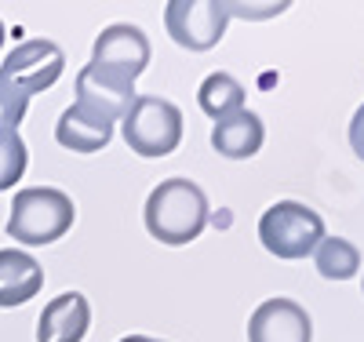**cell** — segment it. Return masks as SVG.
<instances>
[{"label":"cell","mask_w":364,"mask_h":342,"mask_svg":"<svg viewBox=\"0 0 364 342\" xmlns=\"http://www.w3.org/2000/svg\"><path fill=\"white\" fill-rule=\"evenodd\" d=\"M41 288H44L41 262L29 252H18V247H0V309L37 299Z\"/></svg>","instance_id":"cell-11"},{"label":"cell","mask_w":364,"mask_h":342,"mask_svg":"<svg viewBox=\"0 0 364 342\" xmlns=\"http://www.w3.org/2000/svg\"><path fill=\"white\" fill-rule=\"evenodd\" d=\"M135 80L120 77L113 70H102L95 62H87V66L77 73V106L91 109L95 117L102 120H124V113L132 109L135 102Z\"/></svg>","instance_id":"cell-7"},{"label":"cell","mask_w":364,"mask_h":342,"mask_svg":"<svg viewBox=\"0 0 364 342\" xmlns=\"http://www.w3.org/2000/svg\"><path fill=\"white\" fill-rule=\"evenodd\" d=\"M197 102L211 120L223 124V120H230L245 109V84L230 73H208L197 87Z\"/></svg>","instance_id":"cell-14"},{"label":"cell","mask_w":364,"mask_h":342,"mask_svg":"<svg viewBox=\"0 0 364 342\" xmlns=\"http://www.w3.org/2000/svg\"><path fill=\"white\" fill-rule=\"evenodd\" d=\"M120 342H164V338H149V335H124Z\"/></svg>","instance_id":"cell-20"},{"label":"cell","mask_w":364,"mask_h":342,"mask_svg":"<svg viewBox=\"0 0 364 342\" xmlns=\"http://www.w3.org/2000/svg\"><path fill=\"white\" fill-rule=\"evenodd\" d=\"M0 44H4V22H0Z\"/></svg>","instance_id":"cell-21"},{"label":"cell","mask_w":364,"mask_h":342,"mask_svg":"<svg viewBox=\"0 0 364 342\" xmlns=\"http://www.w3.org/2000/svg\"><path fill=\"white\" fill-rule=\"evenodd\" d=\"M262 142H266L262 117L252 113V109H240L237 117L211 128V146H215V153L226 161H252L262 149Z\"/></svg>","instance_id":"cell-12"},{"label":"cell","mask_w":364,"mask_h":342,"mask_svg":"<svg viewBox=\"0 0 364 342\" xmlns=\"http://www.w3.org/2000/svg\"><path fill=\"white\" fill-rule=\"evenodd\" d=\"M55 139L63 149H73V153H99L113 139V124L73 102L70 109H63V117H58Z\"/></svg>","instance_id":"cell-13"},{"label":"cell","mask_w":364,"mask_h":342,"mask_svg":"<svg viewBox=\"0 0 364 342\" xmlns=\"http://www.w3.org/2000/svg\"><path fill=\"white\" fill-rule=\"evenodd\" d=\"M314 266L324 281H350L360 269V252L346 237H324L314 252Z\"/></svg>","instance_id":"cell-15"},{"label":"cell","mask_w":364,"mask_h":342,"mask_svg":"<svg viewBox=\"0 0 364 342\" xmlns=\"http://www.w3.org/2000/svg\"><path fill=\"white\" fill-rule=\"evenodd\" d=\"M146 230L168 247H182L204 233L208 226V197L190 178H164L146 197Z\"/></svg>","instance_id":"cell-1"},{"label":"cell","mask_w":364,"mask_h":342,"mask_svg":"<svg viewBox=\"0 0 364 342\" xmlns=\"http://www.w3.org/2000/svg\"><path fill=\"white\" fill-rule=\"evenodd\" d=\"M350 146H353V153L364 161V102L357 106V113H353V120H350Z\"/></svg>","instance_id":"cell-19"},{"label":"cell","mask_w":364,"mask_h":342,"mask_svg":"<svg viewBox=\"0 0 364 342\" xmlns=\"http://www.w3.org/2000/svg\"><path fill=\"white\" fill-rule=\"evenodd\" d=\"M230 11L223 0H168L164 4V26L178 48L186 51H208L226 33Z\"/></svg>","instance_id":"cell-5"},{"label":"cell","mask_w":364,"mask_h":342,"mask_svg":"<svg viewBox=\"0 0 364 342\" xmlns=\"http://www.w3.org/2000/svg\"><path fill=\"white\" fill-rule=\"evenodd\" d=\"M120 132L139 157H168L182 142V109L161 95H139L120 120Z\"/></svg>","instance_id":"cell-4"},{"label":"cell","mask_w":364,"mask_h":342,"mask_svg":"<svg viewBox=\"0 0 364 342\" xmlns=\"http://www.w3.org/2000/svg\"><path fill=\"white\" fill-rule=\"evenodd\" d=\"M91 328V306L80 292H63L44 306L37 321V342H84Z\"/></svg>","instance_id":"cell-10"},{"label":"cell","mask_w":364,"mask_h":342,"mask_svg":"<svg viewBox=\"0 0 364 342\" xmlns=\"http://www.w3.org/2000/svg\"><path fill=\"white\" fill-rule=\"evenodd\" d=\"M26 164H29V153H26L22 135L11 128H0V193L11 190L26 175Z\"/></svg>","instance_id":"cell-16"},{"label":"cell","mask_w":364,"mask_h":342,"mask_svg":"<svg viewBox=\"0 0 364 342\" xmlns=\"http://www.w3.org/2000/svg\"><path fill=\"white\" fill-rule=\"evenodd\" d=\"M77 223V208L70 193L55 186H29L15 193L11 215H8V237L29 247H44L63 240Z\"/></svg>","instance_id":"cell-2"},{"label":"cell","mask_w":364,"mask_h":342,"mask_svg":"<svg viewBox=\"0 0 364 342\" xmlns=\"http://www.w3.org/2000/svg\"><path fill=\"white\" fill-rule=\"evenodd\" d=\"M259 240L269 255H277L284 262L306 259L317 252V244L324 240V219L299 204V201H277L262 211L259 219Z\"/></svg>","instance_id":"cell-3"},{"label":"cell","mask_w":364,"mask_h":342,"mask_svg":"<svg viewBox=\"0 0 364 342\" xmlns=\"http://www.w3.org/2000/svg\"><path fill=\"white\" fill-rule=\"evenodd\" d=\"M91 62L102 70H113L128 80H139L149 66V41L139 26L132 22H113L95 37L91 48Z\"/></svg>","instance_id":"cell-8"},{"label":"cell","mask_w":364,"mask_h":342,"mask_svg":"<svg viewBox=\"0 0 364 342\" xmlns=\"http://www.w3.org/2000/svg\"><path fill=\"white\" fill-rule=\"evenodd\" d=\"M26 109H29V95L22 87H15L8 77H0V128L18 132Z\"/></svg>","instance_id":"cell-17"},{"label":"cell","mask_w":364,"mask_h":342,"mask_svg":"<svg viewBox=\"0 0 364 342\" xmlns=\"http://www.w3.org/2000/svg\"><path fill=\"white\" fill-rule=\"evenodd\" d=\"M66 70V55L55 41L33 37V41H22L0 66V77H8L15 87H22L29 99L48 91Z\"/></svg>","instance_id":"cell-6"},{"label":"cell","mask_w":364,"mask_h":342,"mask_svg":"<svg viewBox=\"0 0 364 342\" xmlns=\"http://www.w3.org/2000/svg\"><path fill=\"white\" fill-rule=\"evenodd\" d=\"M248 342H314V321L295 299H266L248 317Z\"/></svg>","instance_id":"cell-9"},{"label":"cell","mask_w":364,"mask_h":342,"mask_svg":"<svg viewBox=\"0 0 364 342\" xmlns=\"http://www.w3.org/2000/svg\"><path fill=\"white\" fill-rule=\"evenodd\" d=\"M288 4L281 0V4H226V11H230V18L233 15H245V18H269V15H281Z\"/></svg>","instance_id":"cell-18"}]
</instances>
